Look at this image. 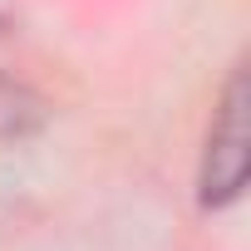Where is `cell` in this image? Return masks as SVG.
I'll use <instances>...</instances> for the list:
<instances>
[{
	"label": "cell",
	"mask_w": 251,
	"mask_h": 251,
	"mask_svg": "<svg viewBox=\"0 0 251 251\" xmlns=\"http://www.w3.org/2000/svg\"><path fill=\"white\" fill-rule=\"evenodd\" d=\"M246 143H251V133H246V74L236 69L226 79V94L217 99L212 128H207V153H202V177H197L202 207H226L241 197L246 168H251Z\"/></svg>",
	"instance_id": "cell-1"
},
{
	"label": "cell",
	"mask_w": 251,
	"mask_h": 251,
	"mask_svg": "<svg viewBox=\"0 0 251 251\" xmlns=\"http://www.w3.org/2000/svg\"><path fill=\"white\" fill-rule=\"evenodd\" d=\"M40 123H45V103L35 99V89L0 74V138H30Z\"/></svg>",
	"instance_id": "cell-2"
},
{
	"label": "cell",
	"mask_w": 251,
	"mask_h": 251,
	"mask_svg": "<svg viewBox=\"0 0 251 251\" xmlns=\"http://www.w3.org/2000/svg\"><path fill=\"white\" fill-rule=\"evenodd\" d=\"M0 30H5V15H0Z\"/></svg>",
	"instance_id": "cell-3"
}]
</instances>
